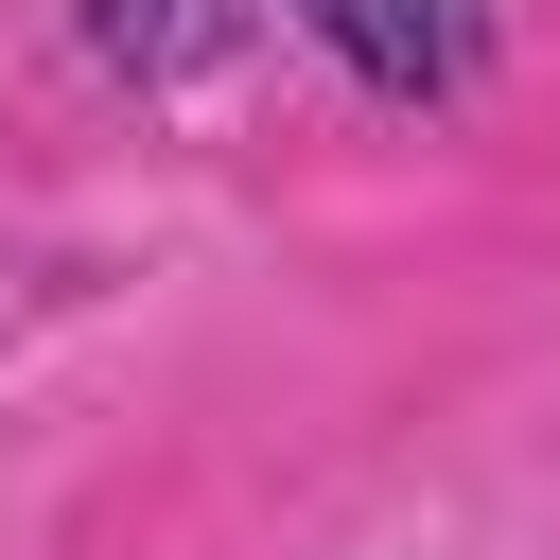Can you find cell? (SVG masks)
I'll return each mask as SVG.
<instances>
[{
    "mask_svg": "<svg viewBox=\"0 0 560 560\" xmlns=\"http://www.w3.org/2000/svg\"><path fill=\"white\" fill-rule=\"evenodd\" d=\"M385 105H455L472 70H490V0H298Z\"/></svg>",
    "mask_w": 560,
    "mask_h": 560,
    "instance_id": "6da1fadb",
    "label": "cell"
},
{
    "mask_svg": "<svg viewBox=\"0 0 560 560\" xmlns=\"http://www.w3.org/2000/svg\"><path fill=\"white\" fill-rule=\"evenodd\" d=\"M262 35V0H88V52L122 88H175V70H228Z\"/></svg>",
    "mask_w": 560,
    "mask_h": 560,
    "instance_id": "7a4b0ae2",
    "label": "cell"
}]
</instances>
